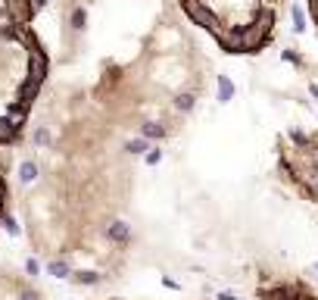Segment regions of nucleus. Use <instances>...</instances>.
Masks as SVG:
<instances>
[{
	"instance_id": "obj_1",
	"label": "nucleus",
	"mask_w": 318,
	"mask_h": 300,
	"mask_svg": "<svg viewBox=\"0 0 318 300\" xmlns=\"http://www.w3.org/2000/svg\"><path fill=\"white\" fill-rule=\"evenodd\" d=\"M181 7L200 28L212 31L228 53H256L262 44L256 41L247 16L253 19L256 31L268 41L278 0H181Z\"/></svg>"
},
{
	"instance_id": "obj_2",
	"label": "nucleus",
	"mask_w": 318,
	"mask_h": 300,
	"mask_svg": "<svg viewBox=\"0 0 318 300\" xmlns=\"http://www.w3.org/2000/svg\"><path fill=\"white\" fill-rule=\"evenodd\" d=\"M281 169L306 197L318 200V131H290L281 141Z\"/></svg>"
},
{
	"instance_id": "obj_3",
	"label": "nucleus",
	"mask_w": 318,
	"mask_h": 300,
	"mask_svg": "<svg viewBox=\"0 0 318 300\" xmlns=\"http://www.w3.org/2000/svg\"><path fill=\"white\" fill-rule=\"evenodd\" d=\"M72 22H75V28H84V10H75L72 13Z\"/></svg>"
},
{
	"instance_id": "obj_4",
	"label": "nucleus",
	"mask_w": 318,
	"mask_h": 300,
	"mask_svg": "<svg viewBox=\"0 0 318 300\" xmlns=\"http://www.w3.org/2000/svg\"><path fill=\"white\" fill-rule=\"evenodd\" d=\"M22 300H37V297H34V294H25V297H22Z\"/></svg>"
}]
</instances>
